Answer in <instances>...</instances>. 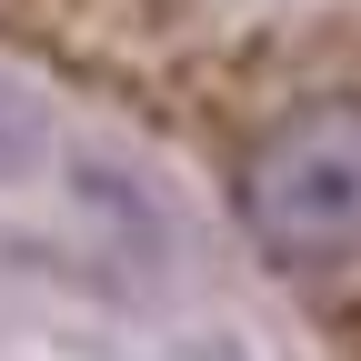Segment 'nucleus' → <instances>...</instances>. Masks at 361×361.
Returning <instances> with one entry per match:
<instances>
[{"instance_id":"f257e3e1","label":"nucleus","mask_w":361,"mask_h":361,"mask_svg":"<svg viewBox=\"0 0 361 361\" xmlns=\"http://www.w3.org/2000/svg\"><path fill=\"white\" fill-rule=\"evenodd\" d=\"M241 231L271 271H361V101H301L241 151Z\"/></svg>"}]
</instances>
